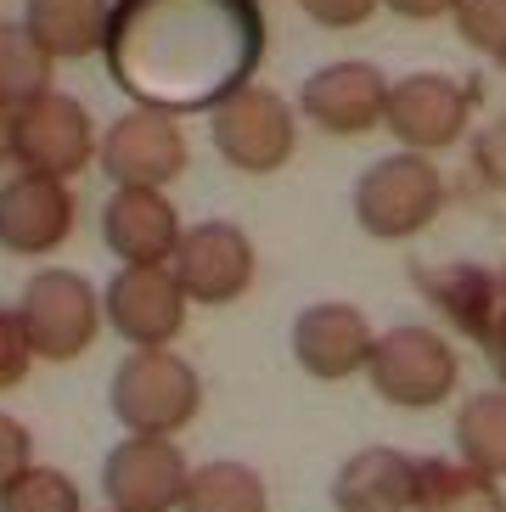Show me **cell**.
Returning a JSON list of instances; mask_svg holds the SVG:
<instances>
[{"label": "cell", "mask_w": 506, "mask_h": 512, "mask_svg": "<svg viewBox=\"0 0 506 512\" xmlns=\"http://www.w3.org/2000/svg\"><path fill=\"white\" fill-rule=\"evenodd\" d=\"M265 51L253 0H124L107 34V62L152 113L220 107L248 85Z\"/></svg>", "instance_id": "1"}, {"label": "cell", "mask_w": 506, "mask_h": 512, "mask_svg": "<svg viewBox=\"0 0 506 512\" xmlns=\"http://www.w3.org/2000/svg\"><path fill=\"white\" fill-rule=\"evenodd\" d=\"M445 209V175L422 152H388L355 181V220L377 242H405Z\"/></svg>", "instance_id": "2"}, {"label": "cell", "mask_w": 506, "mask_h": 512, "mask_svg": "<svg viewBox=\"0 0 506 512\" xmlns=\"http://www.w3.org/2000/svg\"><path fill=\"white\" fill-rule=\"evenodd\" d=\"M197 372L169 349H135L130 361L113 372V411L130 434L169 439L197 417Z\"/></svg>", "instance_id": "3"}, {"label": "cell", "mask_w": 506, "mask_h": 512, "mask_svg": "<svg viewBox=\"0 0 506 512\" xmlns=\"http://www.w3.org/2000/svg\"><path fill=\"white\" fill-rule=\"evenodd\" d=\"M372 389L383 394L388 406H405V411H428L439 406L450 389H456V377H462V361H456V349H450L445 332L433 327H394L377 338L372 349Z\"/></svg>", "instance_id": "4"}, {"label": "cell", "mask_w": 506, "mask_h": 512, "mask_svg": "<svg viewBox=\"0 0 506 512\" xmlns=\"http://www.w3.org/2000/svg\"><path fill=\"white\" fill-rule=\"evenodd\" d=\"M467 113H473V91L450 74H405L388 91V119L383 130L400 136L405 152H439L456 147L467 136Z\"/></svg>", "instance_id": "5"}, {"label": "cell", "mask_w": 506, "mask_h": 512, "mask_svg": "<svg viewBox=\"0 0 506 512\" xmlns=\"http://www.w3.org/2000/svg\"><path fill=\"white\" fill-rule=\"evenodd\" d=\"M214 147L231 169L242 175H270V169L287 164L293 152V113L276 91H259V85H242L237 96H225L220 113H214Z\"/></svg>", "instance_id": "6"}, {"label": "cell", "mask_w": 506, "mask_h": 512, "mask_svg": "<svg viewBox=\"0 0 506 512\" xmlns=\"http://www.w3.org/2000/svg\"><path fill=\"white\" fill-rule=\"evenodd\" d=\"M23 332L29 349L45 361H74L79 349L96 338V293L74 271H45L23 293Z\"/></svg>", "instance_id": "7"}, {"label": "cell", "mask_w": 506, "mask_h": 512, "mask_svg": "<svg viewBox=\"0 0 506 512\" xmlns=\"http://www.w3.org/2000/svg\"><path fill=\"white\" fill-rule=\"evenodd\" d=\"M186 484H192V473L169 439L130 434L102 467V490L113 512H169L186 501Z\"/></svg>", "instance_id": "8"}, {"label": "cell", "mask_w": 506, "mask_h": 512, "mask_svg": "<svg viewBox=\"0 0 506 512\" xmlns=\"http://www.w3.org/2000/svg\"><path fill=\"white\" fill-rule=\"evenodd\" d=\"M388 85L372 62H327L304 79V113H310L327 136H366L388 119Z\"/></svg>", "instance_id": "9"}, {"label": "cell", "mask_w": 506, "mask_h": 512, "mask_svg": "<svg viewBox=\"0 0 506 512\" xmlns=\"http://www.w3.org/2000/svg\"><path fill=\"white\" fill-rule=\"evenodd\" d=\"M107 316L135 349H164L186 327V287L164 265H130L107 287Z\"/></svg>", "instance_id": "10"}, {"label": "cell", "mask_w": 506, "mask_h": 512, "mask_svg": "<svg viewBox=\"0 0 506 512\" xmlns=\"http://www.w3.org/2000/svg\"><path fill=\"white\" fill-rule=\"evenodd\" d=\"M372 349H377V338L355 304H310L293 321V355L315 383L355 377L360 366H372Z\"/></svg>", "instance_id": "11"}, {"label": "cell", "mask_w": 506, "mask_h": 512, "mask_svg": "<svg viewBox=\"0 0 506 512\" xmlns=\"http://www.w3.org/2000/svg\"><path fill=\"white\" fill-rule=\"evenodd\" d=\"M175 282L186 287V299L197 304H225L237 299L242 287L253 282V248L237 226L225 220H209L180 237L175 248Z\"/></svg>", "instance_id": "12"}, {"label": "cell", "mask_w": 506, "mask_h": 512, "mask_svg": "<svg viewBox=\"0 0 506 512\" xmlns=\"http://www.w3.org/2000/svg\"><path fill=\"white\" fill-rule=\"evenodd\" d=\"M102 164L119 186H141V192H158L169 175L186 169V141L169 124V113H130V119L113 124V136L102 147Z\"/></svg>", "instance_id": "13"}, {"label": "cell", "mask_w": 506, "mask_h": 512, "mask_svg": "<svg viewBox=\"0 0 506 512\" xmlns=\"http://www.w3.org/2000/svg\"><path fill=\"white\" fill-rule=\"evenodd\" d=\"M338 512H417V462L388 445H366L332 479Z\"/></svg>", "instance_id": "14"}, {"label": "cell", "mask_w": 506, "mask_h": 512, "mask_svg": "<svg viewBox=\"0 0 506 512\" xmlns=\"http://www.w3.org/2000/svg\"><path fill=\"white\" fill-rule=\"evenodd\" d=\"M107 242H113V254L130 259V265H164L180 248L175 209H169L158 192L124 186V192L107 203Z\"/></svg>", "instance_id": "15"}, {"label": "cell", "mask_w": 506, "mask_h": 512, "mask_svg": "<svg viewBox=\"0 0 506 512\" xmlns=\"http://www.w3.org/2000/svg\"><path fill=\"white\" fill-rule=\"evenodd\" d=\"M68 237V197L57 181L29 175V181L6 186L0 197V242L17 248V254H45Z\"/></svg>", "instance_id": "16"}, {"label": "cell", "mask_w": 506, "mask_h": 512, "mask_svg": "<svg viewBox=\"0 0 506 512\" xmlns=\"http://www.w3.org/2000/svg\"><path fill=\"white\" fill-rule=\"evenodd\" d=\"M17 147H23V158H29L34 169L68 175V169H79L90 158V130H85V119H79L74 102H45L23 119Z\"/></svg>", "instance_id": "17"}, {"label": "cell", "mask_w": 506, "mask_h": 512, "mask_svg": "<svg viewBox=\"0 0 506 512\" xmlns=\"http://www.w3.org/2000/svg\"><path fill=\"white\" fill-rule=\"evenodd\" d=\"M417 512H506L501 484L473 473L467 462L433 456L417 462Z\"/></svg>", "instance_id": "18"}, {"label": "cell", "mask_w": 506, "mask_h": 512, "mask_svg": "<svg viewBox=\"0 0 506 512\" xmlns=\"http://www.w3.org/2000/svg\"><path fill=\"white\" fill-rule=\"evenodd\" d=\"M417 287L428 293V304L462 332V338H478L484 310H490V293H495V271H484V265H445V271H428V265H422Z\"/></svg>", "instance_id": "19"}, {"label": "cell", "mask_w": 506, "mask_h": 512, "mask_svg": "<svg viewBox=\"0 0 506 512\" xmlns=\"http://www.w3.org/2000/svg\"><path fill=\"white\" fill-rule=\"evenodd\" d=\"M456 451L473 473L506 479V394H473L456 411Z\"/></svg>", "instance_id": "20"}, {"label": "cell", "mask_w": 506, "mask_h": 512, "mask_svg": "<svg viewBox=\"0 0 506 512\" xmlns=\"http://www.w3.org/2000/svg\"><path fill=\"white\" fill-rule=\"evenodd\" d=\"M180 512H270V496H265V479H259L253 467L209 462V467L192 473Z\"/></svg>", "instance_id": "21"}, {"label": "cell", "mask_w": 506, "mask_h": 512, "mask_svg": "<svg viewBox=\"0 0 506 512\" xmlns=\"http://www.w3.org/2000/svg\"><path fill=\"white\" fill-rule=\"evenodd\" d=\"M0 512H79V490L62 473H51V467H29L0 496Z\"/></svg>", "instance_id": "22"}, {"label": "cell", "mask_w": 506, "mask_h": 512, "mask_svg": "<svg viewBox=\"0 0 506 512\" xmlns=\"http://www.w3.org/2000/svg\"><path fill=\"white\" fill-rule=\"evenodd\" d=\"M456 34L490 62H506V0H456Z\"/></svg>", "instance_id": "23"}, {"label": "cell", "mask_w": 506, "mask_h": 512, "mask_svg": "<svg viewBox=\"0 0 506 512\" xmlns=\"http://www.w3.org/2000/svg\"><path fill=\"white\" fill-rule=\"evenodd\" d=\"M484 349V361L495 366V377L506 383V271H495V293H490V310H484V327L473 338Z\"/></svg>", "instance_id": "24"}, {"label": "cell", "mask_w": 506, "mask_h": 512, "mask_svg": "<svg viewBox=\"0 0 506 512\" xmlns=\"http://www.w3.org/2000/svg\"><path fill=\"white\" fill-rule=\"evenodd\" d=\"M473 169L484 175V186L506 192V113H495V119L473 136Z\"/></svg>", "instance_id": "25"}, {"label": "cell", "mask_w": 506, "mask_h": 512, "mask_svg": "<svg viewBox=\"0 0 506 512\" xmlns=\"http://www.w3.org/2000/svg\"><path fill=\"white\" fill-rule=\"evenodd\" d=\"M29 355H34V349H29V332H23V321H17V316H0V389L29 372Z\"/></svg>", "instance_id": "26"}, {"label": "cell", "mask_w": 506, "mask_h": 512, "mask_svg": "<svg viewBox=\"0 0 506 512\" xmlns=\"http://www.w3.org/2000/svg\"><path fill=\"white\" fill-rule=\"evenodd\" d=\"M29 473V434L12 417H0V496Z\"/></svg>", "instance_id": "27"}, {"label": "cell", "mask_w": 506, "mask_h": 512, "mask_svg": "<svg viewBox=\"0 0 506 512\" xmlns=\"http://www.w3.org/2000/svg\"><path fill=\"white\" fill-rule=\"evenodd\" d=\"M377 6H383V0H304V12H310L315 23H327V29H360Z\"/></svg>", "instance_id": "28"}, {"label": "cell", "mask_w": 506, "mask_h": 512, "mask_svg": "<svg viewBox=\"0 0 506 512\" xmlns=\"http://www.w3.org/2000/svg\"><path fill=\"white\" fill-rule=\"evenodd\" d=\"M383 6L400 12V17H411V23H433V17L456 12V0H383Z\"/></svg>", "instance_id": "29"}]
</instances>
